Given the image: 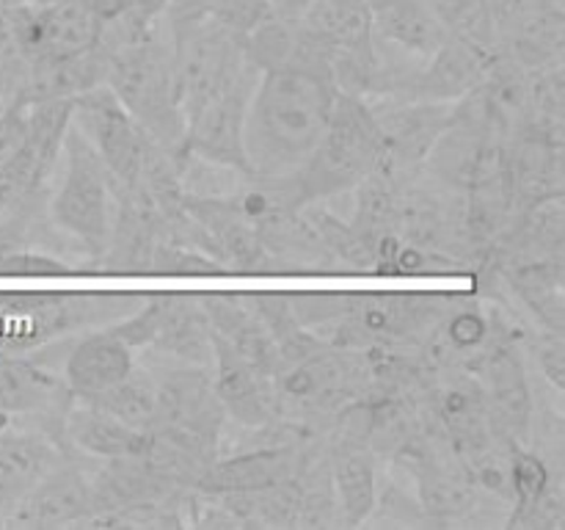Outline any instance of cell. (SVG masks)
<instances>
[{"label": "cell", "instance_id": "cell-14", "mask_svg": "<svg viewBox=\"0 0 565 530\" xmlns=\"http://www.w3.org/2000/svg\"><path fill=\"white\" fill-rule=\"evenodd\" d=\"M92 458L64 453L22 497L3 528H77L92 517Z\"/></svg>", "mask_w": 565, "mask_h": 530}, {"label": "cell", "instance_id": "cell-23", "mask_svg": "<svg viewBox=\"0 0 565 530\" xmlns=\"http://www.w3.org/2000/svg\"><path fill=\"white\" fill-rule=\"evenodd\" d=\"M199 298H202V307L207 312L210 326H213V335L235 348L248 362L274 375L279 342H276L274 331L263 324V318L248 307L243 293L215 290L199 293Z\"/></svg>", "mask_w": 565, "mask_h": 530}, {"label": "cell", "instance_id": "cell-30", "mask_svg": "<svg viewBox=\"0 0 565 530\" xmlns=\"http://www.w3.org/2000/svg\"><path fill=\"white\" fill-rule=\"evenodd\" d=\"M86 276L81 263L50 248L22 246L0 259V276Z\"/></svg>", "mask_w": 565, "mask_h": 530}, {"label": "cell", "instance_id": "cell-27", "mask_svg": "<svg viewBox=\"0 0 565 530\" xmlns=\"http://www.w3.org/2000/svg\"><path fill=\"white\" fill-rule=\"evenodd\" d=\"M563 489V467L552 464L544 453L530 445H513L508 453V491H511V511L505 517V528L533 511L546 495Z\"/></svg>", "mask_w": 565, "mask_h": 530}, {"label": "cell", "instance_id": "cell-35", "mask_svg": "<svg viewBox=\"0 0 565 530\" xmlns=\"http://www.w3.org/2000/svg\"><path fill=\"white\" fill-rule=\"evenodd\" d=\"M166 6H169V0H130V9L127 11L138 22H143V25H154V22L166 17Z\"/></svg>", "mask_w": 565, "mask_h": 530}, {"label": "cell", "instance_id": "cell-40", "mask_svg": "<svg viewBox=\"0 0 565 530\" xmlns=\"http://www.w3.org/2000/svg\"><path fill=\"white\" fill-rule=\"evenodd\" d=\"M270 6H274V0H270Z\"/></svg>", "mask_w": 565, "mask_h": 530}, {"label": "cell", "instance_id": "cell-32", "mask_svg": "<svg viewBox=\"0 0 565 530\" xmlns=\"http://www.w3.org/2000/svg\"><path fill=\"white\" fill-rule=\"evenodd\" d=\"M270 11H274L270 0H213L210 20H215L221 28H226V31L243 39Z\"/></svg>", "mask_w": 565, "mask_h": 530}, {"label": "cell", "instance_id": "cell-12", "mask_svg": "<svg viewBox=\"0 0 565 530\" xmlns=\"http://www.w3.org/2000/svg\"><path fill=\"white\" fill-rule=\"evenodd\" d=\"M257 81L259 70L246 61L243 70L237 72L215 97H210L191 119H188L182 152L199 155V158L204 160L232 166V169H241L246 171V174H252L246 163L243 130H246L248 103H252Z\"/></svg>", "mask_w": 565, "mask_h": 530}, {"label": "cell", "instance_id": "cell-13", "mask_svg": "<svg viewBox=\"0 0 565 530\" xmlns=\"http://www.w3.org/2000/svg\"><path fill=\"white\" fill-rule=\"evenodd\" d=\"M384 138V155L379 169L395 180L417 174L428 158L430 147L447 127L456 103H430V99H367Z\"/></svg>", "mask_w": 565, "mask_h": 530}, {"label": "cell", "instance_id": "cell-7", "mask_svg": "<svg viewBox=\"0 0 565 530\" xmlns=\"http://www.w3.org/2000/svg\"><path fill=\"white\" fill-rule=\"evenodd\" d=\"M458 296L461 293H351L348 312L326 340L356 351L417 348Z\"/></svg>", "mask_w": 565, "mask_h": 530}, {"label": "cell", "instance_id": "cell-1", "mask_svg": "<svg viewBox=\"0 0 565 530\" xmlns=\"http://www.w3.org/2000/svg\"><path fill=\"white\" fill-rule=\"evenodd\" d=\"M337 97L329 66L296 59L259 72L243 130L252 177L292 174L323 136Z\"/></svg>", "mask_w": 565, "mask_h": 530}, {"label": "cell", "instance_id": "cell-11", "mask_svg": "<svg viewBox=\"0 0 565 530\" xmlns=\"http://www.w3.org/2000/svg\"><path fill=\"white\" fill-rule=\"evenodd\" d=\"M72 127L99 155L116 186H138L149 136L105 83L72 99Z\"/></svg>", "mask_w": 565, "mask_h": 530}, {"label": "cell", "instance_id": "cell-39", "mask_svg": "<svg viewBox=\"0 0 565 530\" xmlns=\"http://www.w3.org/2000/svg\"><path fill=\"white\" fill-rule=\"evenodd\" d=\"M36 3H61V0H36Z\"/></svg>", "mask_w": 565, "mask_h": 530}, {"label": "cell", "instance_id": "cell-21", "mask_svg": "<svg viewBox=\"0 0 565 530\" xmlns=\"http://www.w3.org/2000/svg\"><path fill=\"white\" fill-rule=\"evenodd\" d=\"M500 53H483L456 36H447L436 53L419 61L406 88L395 99H430V103H456L483 83L491 61Z\"/></svg>", "mask_w": 565, "mask_h": 530}, {"label": "cell", "instance_id": "cell-9", "mask_svg": "<svg viewBox=\"0 0 565 530\" xmlns=\"http://www.w3.org/2000/svg\"><path fill=\"white\" fill-rule=\"evenodd\" d=\"M11 42L28 72L77 59L99 44L97 17L86 9L83 0H61V3H36L25 0L9 9Z\"/></svg>", "mask_w": 565, "mask_h": 530}, {"label": "cell", "instance_id": "cell-26", "mask_svg": "<svg viewBox=\"0 0 565 530\" xmlns=\"http://www.w3.org/2000/svg\"><path fill=\"white\" fill-rule=\"evenodd\" d=\"M298 25L331 50H351L373 44V11L370 0H312Z\"/></svg>", "mask_w": 565, "mask_h": 530}, {"label": "cell", "instance_id": "cell-20", "mask_svg": "<svg viewBox=\"0 0 565 530\" xmlns=\"http://www.w3.org/2000/svg\"><path fill=\"white\" fill-rule=\"evenodd\" d=\"M64 453L47 431L25 420H0V524Z\"/></svg>", "mask_w": 565, "mask_h": 530}, {"label": "cell", "instance_id": "cell-18", "mask_svg": "<svg viewBox=\"0 0 565 530\" xmlns=\"http://www.w3.org/2000/svg\"><path fill=\"white\" fill-rule=\"evenodd\" d=\"M138 364V351L121 337L114 324L97 326L72 335L70 348L61 362V379L72 398L99 395L116 381L130 375Z\"/></svg>", "mask_w": 565, "mask_h": 530}, {"label": "cell", "instance_id": "cell-8", "mask_svg": "<svg viewBox=\"0 0 565 530\" xmlns=\"http://www.w3.org/2000/svg\"><path fill=\"white\" fill-rule=\"evenodd\" d=\"M390 230L408 246L461 259L472 276V252L463 232V193L430 177L425 169L397 186Z\"/></svg>", "mask_w": 565, "mask_h": 530}, {"label": "cell", "instance_id": "cell-6", "mask_svg": "<svg viewBox=\"0 0 565 530\" xmlns=\"http://www.w3.org/2000/svg\"><path fill=\"white\" fill-rule=\"evenodd\" d=\"M147 368L154 379V423L149 431L213 464L226 428V412L213 390V370L202 364Z\"/></svg>", "mask_w": 565, "mask_h": 530}, {"label": "cell", "instance_id": "cell-5", "mask_svg": "<svg viewBox=\"0 0 565 530\" xmlns=\"http://www.w3.org/2000/svg\"><path fill=\"white\" fill-rule=\"evenodd\" d=\"M58 166L61 182L50 188L47 215L64 235L81 243L97 265L114 213V180L99 155L72 125L64 136Z\"/></svg>", "mask_w": 565, "mask_h": 530}, {"label": "cell", "instance_id": "cell-36", "mask_svg": "<svg viewBox=\"0 0 565 530\" xmlns=\"http://www.w3.org/2000/svg\"><path fill=\"white\" fill-rule=\"evenodd\" d=\"M83 3H86V9L97 17L99 25L116 20V17H121L130 9V0H83Z\"/></svg>", "mask_w": 565, "mask_h": 530}, {"label": "cell", "instance_id": "cell-24", "mask_svg": "<svg viewBox=\"0 0 565 530\" xmlns=\"http://www.w3.org/2000/svg\"><path fill=\"white\" fill-rule=\"evenodd\" d=\"M563 152L565 144L533 136V132H516L511 138L508 169H511L519 210L533 208L544 199L565 197Z\"/></svg>", "mask_w": 565, "mask_h": 530}, {"label": "cell", "instance_id": "cell-15", "mask_svg": "<svg viewBox=\"0 0 565 530\" xmlns=\"http://www.w3.org/2000/svg\"><path fill=\"white\" fill-rule=\"evenodd\" d=\"M72 401L75 398L58 370L36 362L31 353L0 357V420H25L61 442V425Z\"/></svg>", "mask_w": 565, "mask_h": 530}, {"label": "cell", "instance_id": "cell-22", "mask_svg": "<svg viewBox=\"0 0 565 530\" xmlns=\"http://www.w3.org/2000/svg\"><path fill=\"white\" fill-rule=\"evenodd\" d=\"M61 442L66 453H77L92 462H108V458L141 456L143 447L149 445V431L132 428L94 406L92 401L75 398L64 414Z\"/></svg>", "mask_w": 565, "mask_h": 530}, {"label": "cell", "instance_id": "cell-17", "mask_svg": "<svg viewBox=\"0 0 565 530\" xmlns=\"http://www.w3.org/2000/svg\"><path fill=\"white\" fill-rule=\"evenodd\" d=\"M143 364H213V326L199 293H163L160 318L147 346L138 351Z\"/></svg>", "mask_w": 565, "mask_h": 530}, {"label": "cell", "instance_id": "cell-28", "mask_svg": "<svg viewBox=\"0 0 565 530\" xmlns=\"http://www.w3.org/2000/svg\"><path fill=\"white\" fill-rule=\"evenodd\" d=\"M94 406H99L103 412L114 414L121 423L132 425L138 431H149L154 423V379L152 370L147 364L138 362L136 370L130 375H125L121 381H116L114 386H108L99 395L86 398Z\"/></svg>", "mask_w": 565, "mask_h": 530}, {"label": "cell", "instance_id": "cell-16", "mask_svg": "<svg viewBox=\"0 0 565 530\" xmlns=\"http://www.w3.org/2000/svg\"><path fill=\"white\" fill-rule=\"evenodd\" d=\"M163 237V219L141 186L125 188L114 182V213L108 241L97 257L94 274L141 276L152 274V254Z\"/></svg>", "mask_w": 565, "mask_h": 530}, {"label": "cell", "instance_id": "cell-2", "mask_svg": "<svg viewBox=\"0 0 565 530\" xmlns=\"http://www.w3.org/2000/svg\"><path fill=\"white\" fill-rule=\"evenodd\" d=\"M373 386L364 351L334 346L309 329H292L279 340L274 390L279 417L323 431L340 409Z\"/></svg>", "mask_w": 565, "mask_h": 530}, {"label": "cell", "instance_id": "cell-33", "mask_svg": "<svg viewBox=\"0 0 565 530\" xmlns=\"http://www.w3.org/2000/svg\"><path fill=\"white\" fill-rule=\"evenodd\" d=\"M31 130V103L25 99H11L0 108V160L14 155L28 141Z\"/></svg>", "mask_w": 565, "mask_h": 530}, {"label": "cell", "instance_id": "cell-34", "mask_svg": "<svg viewBox=\"0 0 565 530\" xmlns=\"http://www.w3.org/2000/svg\"><path fill=\"white\" fill-rule=\"evenodd\" d=\"M28 86V72L22 70H9V66L0 64V108L11 99H22Z\"/></svg>", "mask_w": 565, "mask_h": 530}, {"label": "cell", "instance_id": "cell-31", "mask_svg": "<svg viewBox=\"0 0 565 530\" xmlns=\"http://www.w3.org/2000/svg\"><path fill=\"white\" fill-rule=\"evenodd\" d=\"M524 353L535 359L541 375L552 386L555 395H563L565 390V340L563 331L535 329L533 335L524 337Z\"/></svg>", "mask_w": 565, "mask_h": 530}, {"label": "cell", "instance_id": "cell-37", "mask_svg": "<svg viewBox=\"0 0 565 530\" xmlns=\"http://www.w3.org/2000/svg\"><path fill=\"white\" fill-rule=\"evenodd\" d=\"M309 3L312 0H274V11H279L285 17H298Z\"/></svg>", "mask_w": 565, "mask_h": 530}, {"label": "cell", "instance_id": "cell-29", "mask_svg": "<svg viewBox=\"0 0 565 530\" xmlns=\"http://www.w3.org/2000/svg\"><path fill=\"white\" fill-rule=\"evenodd\" d=\"M152 274L160 276H226L232 274L218 257L182 243L158 241L152 254Z\"/></svg>", "mask_w": 565, "mask_h": 530}, {"label": "cell", "instance_id": "cell-3", "mask_svg": "<svg viewBox=\"0 0 565 530\" xmlns=\"http://www.w3.org/2000/svg\"><path fill=\"white\" fill-rule=\"evenodd\" d=\"M105 86L154 144L177 155L185 141V116L174 86V36L163 20L143 39L108 53Z\"/></svg>", "mask_w": 565, "mask_h": 530}, {"label": "cell", "instance_id": "cell-4", "mask_svg": "<svg viewBox=\"0 0 565 530\" xmlns=\"http://www.w3.org/2000/svg\"><path fill=\"white\" fill-rule=\"evenodd\" d=\"M384 155L379 121L367 99L340 94L323 136L309 158L292 171L301 204L334 202L351 193L367 174H373Z\"/></svg>", "mask_w": 565, "mask_h": 530}, {"label": "cell", "instance_id": "cell-25", "mask_svg": "<svg viewBox=\"0 0 565 530\" xmlns=\"http://www.w3.org/2000/svg\"><path fill=\"white\" fill-rule=\"evenodd\" d=\"M370 11L375 39L423 59L436 53L450 36L430 0H370Z\"/></svg>", "mask_w": 565, "mask_h": 530}, {"label": "cell", "instance_id": "cell-19", "mask_svg": "<svg viewBox=\"0 0 565 530\" xmlns=\"http://www.w3.org/2000/svg\"><path fill=\"white\" fill-rule=\"evenodd\" d=\"M213 390L224 406L226 420L241 428H259L279 420L274 375L213 335Z\"/></svg>", "mask_w": 565, "mask_h": 530}, {"label": "cell", "instance_id": "cell-38", "mask_svg": "<svg viewBox=\"0 0 565 530\" xmlns=\"http://www.w3.org/2000/svg\"><path fill=\"white\" fill-rule=\"evenodd\" d=\"M17 3H25V0H0V9H9V6H17Z\"/></svg>", "mask_w": 565, "mask_h": 530}, {"label": "cell", "instance_id": "cell-10", "mask_svg": "<svg viewBox=\"0 0 565 530\" xmlns=\"http://www.w3.org/2000/svg\"><path fill=\"white\" fill-rule=\"evenodd\" d=\"M174 36V86L185 125L210 97L221 92L246 64L243 39L215 20L171 28Z\"/></svg>", "mask_w": 565, "mask_h": 530}]
</instances>
